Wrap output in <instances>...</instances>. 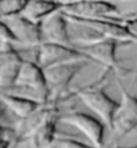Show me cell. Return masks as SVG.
I'll return each mask as SVG.
<instances>
[{
	"instance_id": "1",
	"label": "cell",
	"mask_w": 137,
	"mask_h": 148,
	"mask_svg": "<svg viewBox=\"0 0 137 148\" xmlns=\"http://www.w3.org/2000/svg\"><path fill=\"white\" fill-rule=\"evenodd\" d=\"M4 92L19 94L42 105H48V89L44 71L35 61L23 59L15 85Z\"/></svg>"
},
{
	"instance_id": "2",
	"label": "cell",
	"mask_w": 137,
	"mask_h": 148,
	"mask_svg": "<svg viewBox=\"0 0 137 148\" xmlns=\"http://www.w3.org/2000/svg\"><path fill=\"white\" fill-rule=\"evenodd\" d=\"M90 63V61H74V62L61 63L43 69L48 89V105H58L65 97L71 96L70 85L73 79Z\"/></svg>"
},
{
	"instance_id": "3",
	"label": "cell",
	"mask_w": 137,
	"mask_h": 148,
	"mask_svg": "<svg viewBox=\"0 0 137 148\" xmlns=\"http://www.w3.org/2000/svg\"><path fill=\"white\" fill-rule=\"evenodd\" d=\"M104 79L105 77H101L98 81L93 82L90 85L81 86L78 89H75L74 92H71V96L78 97L79 101L86 108H89L110 131L113 116L118 106V102L105 92L104 86H102Z\"/></svg>"
},
{
	"instance_id": "4",
	"label": "cell",
	"mask_w": 137,
	"mask_h": 148,
	"mask_svg": "<svg viewBox=\"0 0 137 148\" xmlns=\"http://www.w3.org/2000/svg\"><path fill=\"white\" fill-rule=\"evenodd\" d=\"M129 46L132 43L118 40L114 38H97L93 40L75 43L74 46L82 51L91 62L105 67V70L114 71L116 74H128L130 70H126L117 61V50L121 46Z\"/></svg>"
},
{
	"instance_id": "5",
	"label": "cell",
	"mask_w": 137,
	"mask_h": 148,
	"mask_svg": "<svg viewBox=\"0 0 137 148\" xmlns=\"http://www.w3.org/2000/svg\"><path fill=\"white\" fill-rule=\"evenodd\" d=\"M69 22L86 27L95 32L100 38H114L128 43H137V36L122 23L124 16L120 19H100V18H79V16L66 15Z\"/></svg>"
},
{
	"instance_id": "6",
	"label": "cell",
	"mask_w": 137,
	"mask_h": 148,
	"mask_svg": "<svg viewBox=\"0 0 137 148\" xmlns=\"http://www.w3.org/2000/svg\"><path fill=\"white\" fill-rule=\"evenodd\" d=\"M34 59L42 69L54 66V65H61V63L74 62V61H83V59L90 61L75 46L50 42H42L38 46H35Z\"/></svg>"
},
{
	"instance_id": "7",
	"label": "cell",
	"mask_w": 137,
	"mask_h": 148,
	"mask_svg": "<svg viewBox=\"0 0 137 148\" xmlns=\"http://www.w3.org/2000/svg\"><path fill=\"white\" fill-rule=\"evenodd\" d=\"M118 85L121 92V101L118 102L113 116L110 131L114 137L122 139L133 131H137V97L130 94L122 84L118 82Z\"/></svg>"
},
{
	"instance_id": "8",
	"label": "cell",
	"mask_w": 137,
	"mask_h": 148,
	"mask_svg": "<svg viewBox=\"0 0 137 148\" xmlns=\"http://www.w3.org/2000/svg\"><path fill=\"white\" fill-rule=\"evenodd\" d=\"M59 120H62L65 124L70 125L73 128L78 129L89 140L90 145L95 148H105L104 137H105L106 125L98 117H94L85 112L74 110V112H67L62 114Z\"/></svg>"
},
{
	"instance_id": "9",
	"label": "cell",
	"mask_w": 137,
	"mask_h": 148,
	"mask_svg": "<svg viewBox=\"0 0 137 148\" xmlns=\"http://www.w3.org/2000/svg\"><path fill=\"white\" fill-rule=\"evenodd\" d=\"M61 11L65 15L79 16V18H100V19H120V10L110 1L98 0H74L63 4Z\"/></svg>"
},
{
	"instance_id": "10",
	"label": "cell",
	"mask_w": 137,
	"mask_h": 148,
	"mask_svg": "<svg viewBox=\"0 0 137 148\" xmlns=\"http://www.w3.org/2000/svg\"><path fill=\"white\" fill-rule=\"evenodd\" d=\"M59 119L58 105H55L48 117L31 136L16 140L12 148H52L57 140V124Z\"/></svg>"
},
{
	"instance_id": "11",
	"label": "cell",
	"mask_w": 137,
	"mask_h": 148,
	"mask_svg": "<svg viewBox=\"0 0 137 148\" xmlns=\"http://www.w3.org/2000/svg\"><path fill=\"white\" fill-rule=\"evenodd\" d=\"M4 20L7 22L8 27L11 28L16 46L34 47L43 42L40 23L32 22L22 14L11 16V18H5Z\"/></svg>"
},
{
	"instance_id": "12",
	"label": "cell",
	"mask_w": 137,
	"mask_h": 148,
	"mask_svg": "<svg viewBox=\"0 0 137 148\" xmlns=\"http://www.w3.org/2000/svg\"><path fill=\"white\" fill-rule=\"evenodd\" d=\"M67 23H69V19L61 10L52 12L46 19H43L40 22L43 42L74 46L70 32H69V24Z\"/></svg>"
},
{
	"instance_id": "13",
	"label": "cell",
	"mask_w": 137,
	"mask_h": 148,
	"mask_svg": "<svg viewBox=\"0 0 137 148\" xmlns=\"http://www.w3.org/2000/svg\"><path fill=\"white\" fill-rule=\"evenodd\" d=\"M0 102L5 106V109L11 113L15 120L27 117L28 114H31L32 112H35L38 108L42 106V104L39 102L10 92H0Z\"/></svg>"
},
{
	"instance_id": "14",
	"label": "cell",
	"mask_w": 137,
	"mask_h": 148,
	"mask_svg": "<svg viewBox=\"0 0 137 148\" xmlns=\"http://www.w3.org/2000/svg\"><path fill=\"white\" fill-rule=\"evenodd\" d=\"M59 10H62V4L57 3L54 0H28L22 15L32 22L40 23L48 15Z\"/></svg>"
},
{
	"instance_id": "15",
	"label": "cell",
	"mask_w": 137,
	"mask_h": 148,
	"mask_svg": "<svg viewBox=\"0 0 137 148\" xmlns=\"http://www.w3.org/2000/svg\"><path fill=\"white\" fill-rule=\"evenodd\" d=\"M28 0H0V19L22 14Z\"/></svg>"
},
{
	"instance_id": "16",
	"label": "cell",
	"mask_w": 137,
	"mask_h": 148,
	"mask_svg": "<svg viewBox=\"0 0 137 148\" xmlns=\"http://www.w3.org/2000/svg\"><path fill=\"white\" fill-rule=\"evenodd\" d=\"M0 42L14 43V45H16L15 38H14V35H12L11 28L8 27L7 22H5L4 19H0Z\"/></svg>"
},
{
	"instance_id": "17",
	"label": "cell",
	"mask_w": 137,
	"mask_h": 148,
	"mask_svg": "<svg viewBox=\"0 0 137 148\" xmlns=\"http://www.w3.org/2000/svg\"><path fill=\"white\" fill-rule=\"evenodd\" d=\"M15 119L12 117V114L5 109V106L0 102V125L1 127H11L14 128L15 125Z\"/></svg>"
},
{
	"instance_id": "18",
	"label": "cell",
	"mask_w": 137,
	"mask_h": 148,
	"mask_svg": "<svg viewBox=\"0 0 137 148\" xmlns=\"http://www.w3.org/2000/svg\"><path fill=\"white\" fill-rule=\"evenodd\" d=\"M122 23L125 24L126 27L130 30V32H133L134 35L137 36V16L136 15H128L124 16Z\"/></svg>"
},
{
	"instance_id": "19",
	"label": "cell",
	"mask_w": 137,
	"mask_h": 148,
	"mask_svg": "<svg viewBox=\"0 0 137 148\" xmlns=\"http://www.w3.org/2000/svg\"><path fill=\"white\" fill-rule=\"evenodd\" d=\"M1 139H11L16 143L18 140V136L15 133V129L11 128V127H1L0 125V140Z\"/></svg>"
},
{
	"instance_id": "20",
	"label": "cell",
	"mask_w": 137,
	"mask_h": 148,
	"mask_svg": "<svg viewBox=\"0 0 137 148\" xmlns=\"http://www.w3.org/2000/svg\"><path fill=\"white\" fill-rule=\"evenodd\" d=\"M15 144V141L11 139H1L0 140V148H12Z\"/></svg>"
},
{
	"instance_id": "21",
	"label": "cell",
	"mask_w": 137,
	"mask_h": 148,
	"mask_svg": "<svg viewBox=\"0 0 137 148\" xmlns=\"http://www.w3.org/2000/svg\"><path fill=\"white\" fill-rule=\"evenodd\" d=\"M54 1H57V3H59V4H67V3H70V1H74V0H54Z\"/></svg>"
},
{
	"instance_id": "22",
	"label": "cell",
	"mask_w": 137,
	"mask_h": 148,
	"mask_svg": "<svg viewBox=\"0 0 137 148\" xmlns=\"http://www.w3.org/2000/svg\"><path fill=\"white\" fill-rule=\"evenodd\" d=\"M98 1H108V0H98Z\"/></svg>"
},
{
	"instance_id": "23",
	"label": "cell",
	"mask_w": 137,
	"mask_h": 148,
	"mask_svg": "<svg viewBox=\"0 0 137 148\" xmlns=\"http://www.w3.org/2000/svg\"><path fill=\"white\" fill-rule=\"evenodd\" d=\"M52 148H54V147H52Z\"/></svg>"
}]
</instances>
